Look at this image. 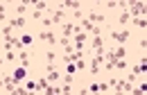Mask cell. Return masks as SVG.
<instances>
[{"mask_svg": "<svg viewBox=\"0 0 147 95\" xmlns=\"http://www.w3.org/2000/svg\"><path fill=\"white\" fill-rule=\"evenodd\" d=\"M129 36H131V32H129V30H120V32L111 30V38H113L118 45H125V43L129 41Z\"/></svg>", "mask_w": 147, "mask_h": 95, "instance_id": "cell-1", "label": "cell"}, {"mask_svg": "<svg viewBox=\"0 0 147 95\" xmlns=\"http://www.w3.org/2000/svg\"><path fill=\"white\" fill-rule=\"evenodd\" d=\"M73 36H75V43H73V45H75V50H79V52H82L84 43H86V41L91 38L88 34H86V32H77V34H73Z\"/></svg>", "mask_w": 147, "mask_h": 95, "instance_id": "cell-2", "label": "cell"}, {"mask_svg": "<svg viewBox=\"0 0 147 95\" xmlns=\"http://www.w3.org/2000/svg\"><path fill=\"white\" fill-rule=\"evenodd\" d=\"M38 41H48L50 45H57V36L50 32V30H43V32H38Z\"/></svg>", "mask_w": 147, "mask_h": 95, "instance_id": "cell-3", "label": "cell"}, {"mask_svg": "<svg viewBox=\"0 0 147 95\" xmlns=\"http://www.w3.org/2000/svg\"><path fill=\"white\" fill-rule=\"evenodd\" d=\"M91 45L95 52H104V38L102 36H91Z\"/></svg>", "mask_w": 147, "mask_h": 95, "instance_id": "cell-4", "label": "cell"}, {"mask_svg": "<svg viewBox=\"0 0 147 95\" xmlns=\"http://www.w3.org/2000/svg\"><path fill=\"white\" fill-rule=\"evenodd\" d=\"M2 84H5V88H7L9 93H11V91L18 86V84H16V79H14L11 75H2Z\"/></svg>", "mask_w": 147, "mask_h": 95, "instance_id": "cell-5", "label": "cell"}, {"mask_svg": "<svg viewBox=\"0 0 147 95\" xmlns=\"http://www.w3.org/2000/svg\"><path fill=\"white\" fill-rule=\"evenodd\" d=\"M52 16H50V20H52V25H57V23H61L63 20V9H55L52 7V11H50Z\"/></svg>", "mask_w": 147, "mask_h": 95, "instance_id": "cell-6", "label": "cell"}, {"mask_svg": "<svg viewBox=\"0 0 147 95\" xmlns=\"http://www.w3.org/2000/svg\"><path fill=\"white\" fill-rule=\"evenodd\" d=\"M14 79H16V84H18L20 86V82H23V79H25V77H27V70H25V68H23V66H20V68H16V70H14Z\"/></svg>", "mask_w": 147, "mask_h": 95, "instance_id": "cell-7", "label": "cell"}, {"mask_svg": "<svg viewBox=\"0 0 147 95\" xmlns=\"http://www.w3.org/2000/svg\"><path fill=\"white\" fill-rule=\"evenodd\" d=\"M86 20H88V23H104V20H107V16H104V14H97V11H91Z\"/></svg>", "mask_w": 147, "mask_h": 95, "instance_id": "cell-8", "label": "cell"}, {"mask_svg": "<svg viewBox=\"0 0 147 95\" xmlns=\"http://www.w3.org/2000/svg\"><path fill=\"white\" fill-rule=\"evenodd\" d=\"M18 61H20V66L27 70V66H30V55H27V50H20L18 52Z\"/></svg>", "mask_w": 147, "mask_h": 95, "instance_id": "cell-9", "label": "cell"}, {"mask_svg": "<svg viewBox=\"0 0 147 95\" xmlns=\"http://www.w3.org/2000/svg\"><path fill=\"white\" fill-rule=\"evenodd\" d=\"M7 25H9V27H11V30H14V27H25V18H23V16H16V18H11L9 20V23H7Z\"/></svg>", "mask_w": 147, "mask_h": 95, "instance_id": "cell-10", "label": "cell"}, {"mask_svg": "<svg viewBox=\"0 0 147 95\" xmlns=\"http://www.w3.org/2000/svg\"><path fill=\"white\" fill-rule=\"evenodd\" d=\"M113 55H115V59H125V57H127L125 45H115V48H113Z\"/></svg>", "mask_w": 147, "mask_h": 95, "instance_id": "cell-11", "label": "cell"}, {"mask_svg": "<svg viewBox=\"0 0 147 95\" xmlns=\"http://www.w3.org/2000/svg\"><path fill=\"white\" fill-rule=\"evenodd\" d=\"M57 7H70V9H75V11H77V7H82V2H77V0H66V2H59V5H57Z\"/></svg>", "mask_w": 147, "mask_h": 95, "instance_id": "cell-12", "label": "cell"}, {"mask_svg": "<svg viewBox=\"0 0 147 95\" xmlns=\"http://www.w3.org/2000/svg\"><path fill=\"white\" fill-rule=\"evenodd\" d=\"M45 79H48V84H59L61 75H59L57 70H52V73H48V77H45Z\"/></svg>", "mask_w": 147, "mask_h": 95, "instance_id": "cell-13", "label": "cell"}, {"mask_svg": "<svg viewBox=\"0 0 147 95\" xmlns=\"http://www.w3.org/2000/svg\"><path fill=\"white\" fill-rule=\"evenodd\" d=\"M48 86H50V84H48L45 77H38V79H36V91H45Z\"/></svg>", "mask_w": 147, "mask_h": 95, "instance_id": "cell-14", "label": "cell"}, {"mask_svg": "<svg viewBox=\"0 0 147 95\" xmlns=\"http://www.w3.org/2000/svg\"><path fill=\"white\" fill-rule=\"evenodd\" d=\"M131 23V16H129L127 9H122V14H120V25H129Z\"/></svg>", "mask_w": 147, "mask_h": 95, "instance_id": "cell-15", "label": "cell"}, {"mask_svg": "<svg viewBox=\"0 0 147 95\" xmlns=\"http://www.w3.org/2000/svg\"><path fill=\"white\" fill-rule=\"evenodd\" d=\"M14 9H16V14H18V16H23V14L27 11V2H18V5L14 7Z\"/></svg>", "mask_w": 147, "mask_h": 95, "instance_id": "cell-16", "label": "cell"}, {"mask_svg": "<svg viewBox=\"0 0 147 95\" xmlns=\"http://www.w3.org/2000/svg\"><path fill=\"white\" fill-rule=\"evenodd\" d=\"M16 59H18V52H14V50L5 52V61H16Z\"/></svg>", "mask_w": 147, "mask_h": 95, "instance_id": "cell-17", "label": "cell"}, {"mask_svg": "<svg viewBox=\"0 0 147 95\" xmlns=\"http://www.w3.org/2000/svg\"><path fill=\"white\" fill-rule=\"evenodd\" d=\"M131 20L136 23V27H138V30H145V27H147V20L145 18H131Z\"/></svg>", "mask_w": 147, "mask_h": 95, "instance_id": "cell-18", "label": "cell"}, {"mask_svg": "<svg viewBox=\"0 0 147 95\" xmlns=\"http://www.w3.org/2000/svg\"><path fill=\"white\" fill-rule=\"evenodd\" d=\"M11 95H30V91H27V88H23V86H16V88L11 91Z\"/></svg>", "mask_w": 147, "mask_h": 95, "instance_id": "cell-19", "label": "cell"}, {"mask_svg": "<svg viewBox=\"0 0 147 95\" xmlns=\"http://www.w3.org/2000/svg\"><path fill=\"white\" fill-rule=\"evenodd\" d=\"M75 68H77V70H84V68H88V63H86L84 59H79V61H75Z\"/></svg>", "mask_w": 147, "mask_h": 95, "instance_id": "cell-20", "label": "cell"}, {"mask_svg": "<svg viewBox=\"0 0 147 95\" xmlns=\"http://www.w3.org/2000/svg\"><path fill=\"white\" fill-rule=\"evenodd\" d=\"M0 20H7V5L0 2Z\"/></svg>", "mask_w": 147, "mask_h": 95, "instance_id": "cell-21", "label": "cell"}, {"mask_svg": "<svg viewBox=\"0 0 147 95\" xmlns=\"http://www.w3.org/2000/svg\"><path fill=\"white\" fill-rule=\"evenodd\" d=\"M20 43H23V48L30 45V43H32V36H30V34H23V36H20Z\"/></svg>", "mask_w": 147, "mask_h": 95, "instance_id": "cell-22", "label": "cell"}, {"mask_svg": "<svg viewBox=\"0 0 147 95\" xmlns=\"http://www.w3.org/2000/svg\"><path fill=\"white\" fill-rule=\"evenodd\" d=\"M91 93H100V84H97V82H93L91 86H88V95Z\"/></svg>", "mask_w": 147, "mask_h": 95, "instance_id": "cell-23", "label": "cell"}, {"mask_svg": "<svg viewBox=\"0 0 147 95\" xmlns=\"http://www.w3.org/2000/svg\"><path fill=\"white\" fill-rule=\"evenodd\" d=\"M115 68H120V70H125V68H129V63L125 61V59H120V61H115Z\"/></svg>", "mask_w": 147, "mask_h": 95, "instance_id": "cell-24", "label": "cell"}, {"mask_svg": "<svg viewBox=\"0 0 147 95\" xmlns=\"http://www.w3.org/2000/svg\"><path fill=\"white\" fill-rule=\"evenodd\" d=\"M45 57H48V63H55V61H57V55L52 52V50H48V55H45Z\"/></svg>", "mask_w": 147, "mask_h": 95, "instance_id": "cell-25", "label": "cell"}, {"mask_svg": "<svg viewBox=\"0 0 147 95\" xmlns=\"http://www.w3.org/2000/svg\"><path fill=\"white\" fill-rule=\"evenodd\" d=\"M2 36H5V38L11 36V27H9V25H5V27H2Z\"/></svg>", "mask_w": 147, "mask_h": 95, "instance_id": "cell-26", "label": "cell"}, {"mask_svg": "<svg viewBox=\"0 0 147 95\" xmlns=\"http://www.w3.org/2000/svg\"><path fill=\"white\" fill-rule=\"evenodd\" d=\"M66 68H68V75L75 77V70H77V68H75V63H66Z\"/></svg>", "mask_w": 147, "mask_h": 95, "instance_id": "cell-27", "label": "cell"}, {"mask_svg": "<svg viewBox=\"0 0 147 95\" xmlns=\"http://www.w3.org/2000/svg\"><path fill=\"white\" fill-rule=\"evenodd\" d=\"M25 88H27V91H36V82H27Z\"/></svg>", "mask_w": 147, "mask_h": 95, "instance_id": "cell-28", "label": "cell"}, {"mask_svg": "<svg viewBox=\"0 0 147 95\" xmlns=\"http://www.w3.org/2000/svg\"><path fill=\"white\" fill-rule=\"evenodd\" d=\"M73 82H75L73 75H66V77H63V84H70V86H73Z\"/></svg>", "mask_w": 147, "mask_h": 95, "instance_id": "cell-29", "label": "cell"}, {"mask_svg": "<svg viewBox=\"0 0 147 95\" xmlns=\"http://www.w3.org/2000/svg\"><path fill=\"white\" fill-rule=\"evenodd\" d=\"M32 18H34V20H43V14H41V11H36V9H34V14H32Z\"/></svg>", "mask_w": 147, "mask_h": 95, "instance_id": "cell-30", "label": "cell"}, {"mask_svg": "<svg viewBox=\"0 0 147 95\" xmlns=\"http://www.w3.org/2000/svg\"><path fill=\"white\" fill-rule=\"evenodd\" d=\"M138 45H140V50H145V48H147V38H140V43H138Z\"/></svg>", "mask_w": 147, "mask_h": 95, "instance_id": "cell-31", "label": "cell"}, {"mask_svg": "<svg viewBox=\"0 0 147 95\" xmlns=\"http://www.w3.org/2000/svg\"><path fill=\"white\" fill-rule=\"evenodd\" d=\"M115 91V95H127V93H122V91H118V88H113Z\"/></svg>", "mask_w": 147, "mask_h": 95, "instance_id": "cell-32", "label": "cell"}, {"mask_svg": "<svg viewBox=\"0 0 147 95\" xmlns=\"http://www.w3.org/2000/svg\"><path fill=\"white\" fill-rule=\"evenodd\" d=\"M2 63H5V61H2V55H0V66H2Z\"/></svg>", "mask_w": 147, "mask_h": 95, "instance_id": "cell-33", "label": "cell"}, {"mask_svg": "<svg viewBox=\"0 0 147 95\" xmlns=\"http://www.w3.org/2000/svg\"><path fill=\"white\" fill-rule=\"evenodd\" d=\"M0 55H2V45H0Z\"/></svg>", "mask_w": 147, "mask_h": 95, "instance_id": "cell-34", "label": "cell"}]
</instances>
